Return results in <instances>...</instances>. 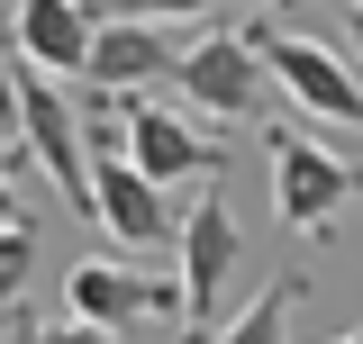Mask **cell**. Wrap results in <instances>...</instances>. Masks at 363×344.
<instances>
[{
    "label": "cell",
    "mask_w": 363,
    "mask_h": 344,
    "mask_svg": "<svg viewBox=\"0 0 363 344\" xmlns=\"http://www.w3.org/2000/svg\"><path fill=\"white\" fill-rule=\"evenodd\" d=\"M264 154H272V217L291 236H336V217L363 200V172L300 127H264Z\"/></svg>",
    "instance_id": "3"
},
{
    "label": "cell",
    "mask_w": 363,
    "mask_h": 344,
    "mask_svg": "<svg viewBox=\"0 0 363 344\" xmlns=\"http://www.w3.org/2000/svg\"><path fill=\"white\" fill-rule=\"evenodd\" d=\"M300 299H309V272H272L264 290L236 308L218 336H200V344H291V317H300Z\"/></svg>",
    "instance_id": "11"
},
{
    "label": "cell",
    "mask_w": 363,
    "mask_h": 344,
    "mask_svg": "<svg viewBox=\"0 0 363 344\" xmlns=\"http://www.w3.org/2000/svg\"><path fill=\"white\" fill-rule=\"evenodd\" d=\"M28 281H37V227H0V317L28 299Z\"/></svg>",
    "instance_id": "12"
},
{
    "label": "cell",
    "mask_w": 363,
    "mask_h": 344,
    "mask_svg": "<svg viewBox=\"0 0 363 344\" xmlns=\"http://www.w3.org/2000/svg\"><path fill=\"white\" fill-rule=\"evenodd\" d=\"M128 164L145 172L155 190H182V181H218L227 145L200 127V118H182V109H164V100L136 91V100H128Z\"/></svg>",
    "instance_id": "5"
},
{
    "label": "cell",
    "mask_w": 363,
    "mask_h": 344,
    "mask_svg": "<svg viewBox=\"0 0 363 344\" xmlns=\"http://www.w3.org/2000/svg\"><path fill=\"white\" fill-rule=\"evenodd\" d=\"M18 154L91 217V145H82V109L73 82H18Z\"/></svg>",
    "instance_id": "4"
},
{
    "label": "cell",
    "mask_w": 363,
    "mask_h": 344,
    "mask_svg": "<svg viewBox=\"0 0 363 344\" xmlns=\"http://www.w3.org/2000/svg\"><path fill=\"white\" fill-rule=\"evenodd\" d=\"M173 82L182 100H191V118H218V127H272V73H264V55L245 45V28H209V37H191L182 45V64H173Z\"/></svg>",
    "instance_id": "2"
},
{
    "label": "cell",
    "mask_w": 363,
    "mask_h": 344,
    "mask_svg": "<svg viewBox=\"0 0 363 344\" xmlns=\"http://www.w3.org/2000/svg\"><path fill=\"white\" fill-rule=\"evenodd\" d=\"M18 344H118V336H100V326H73V317H45V326H28Z\"/></svg>",
    "instance_id": "14"
},
{
    "label": "cell",
    "mask_w": 363,
    "mask_h": 344,
    "mask_svg": "<svg viewBox=\"0 0 363 344\" xmlns=\"http://www.w3.org/2000/svg\"><path fill=\"white\" fill-rule=\"evenodd\" d=\"M91 227H109L118 245H173L182 217H173V190H155L145 172L118 154H91Z\"/></svg>",
    "instance_id": "8"
},
{
    "label": "cell",
    "mask_w": 363,
    "mask_h": 344,
    "mask_svg": "<svg viewBox=\"0 0 363 344\" xmlns=\"http://www.w3.org/2000/svg\"><path fill=\"white\" fill-rule=\"evenodd\" d=\"M91 9H100V0H91Z\"/></svg>",
    "instance_id": "20"
},
{
    "label": "cell",
    "mask_w": 363,
    "mask_h": 344,
    "mask_svg": "<svg viewBox=\"0 0 363 344\" xmlns=\"http://www.w3.org/2000/svg\"><path fill=\"white\" fill-rule=\"evenodd\" d=\"M0 227H28V209H18V181L0 172Z\"/></svg>",
    "instance_id": "16"
},
{
    "label": "cell",
    "mask_w": 363,
    "mask_h": 344,
    "mask_svg": "<svg viewBox=\"0 0 363 344\" xmlns=\"http://www.w3.org/2000/svg\"><path fill=\"white\" fill-rule=\"evenodd\" d=\"M18 82H28V64L0 55V136H18Z\"/></svg>",
    "instance_id": "15"
},
{
    "label": "cell",
    "mask_w": 363,
    "mask_h": 344,
    "mask_svg": "<svg viewBox=\"0 0 363 344\" xmlns=\"http://www.w3.org/2000/svg\"><path fill=\"white\" fill-rule=\"evenodd\" d=\"M327 344H363V326H345V336H327Z\"/></svg>",
    "instance_id": "18"
},
{
    "label": "cell",
    "mask_w": 363,
    "mask_h": 344,
    "mask_svg": "<svg viewBox=\"0 0 363 344\" xmlns=\"http://www.w3.org/2000/svg\"><path fill=\"white\" fill-rule=\"evenodd\" d=\"M345 9H363V0H345Z\"/></svg>",
    "instance_id": "19"
},
{
    "label": "cell",
    "mask_w": 363,
    "mask_h": 344,
    "mask_svg": "<svg viewBox=\"0 0 363 344\" xmlns=\"http://www.w3.org/2000/svg\"><path fill=\"white\" fill-rule=\"evenodd\" d=\"M173 64H182L173 28H155V18H100L91 64H82V91H118V100H136L145 82H173Z\"/></svg>",
    "instance_id": "10"
},
{
    "label": "cell",
    "mask_w": 363,
    "mask_h": 344,
    "mask_svg": "<svg viewBox=\"0 0 363 344\" xmlns=\"http://www.w3.org/2000/svg\"><path fill=\"white\" fill-rule=\"evenodd\" d=\"M182 344H200V336H218V290L236 281V217H227V200H200V209L182 217Z\"/></svg>",
    "instance_id": "6"
},
{
    "label": "cell",
    "mask_w": 363,
    "mask_h": 344,
    "mask_svg": "<svg viewBox=\"0 0 363 344\" xmlns=\"http://www.w3.org/2000/svg\"><path fill=\"white\" fill-rule=\"evenodd\" d=\"M218 0H100L91 18H155V28H182V18H209Z\"/></svg>",
    "instance_id": "13"
},
{
    "label": "cell",
    "mask_w": 363,
    "mask_h": 344,
    "mask_svg": "<svg viewBox=\"0 0 363 344\" xmlns=\"http://www.w3.org/2000/svg\"><path fill=\"white\" fill-rule=\"evenodd\" d=\"M245 45L264 55L272 91H281L291 109H309V118H327V127H354L363 136V73L336 55V45L300 37V28H281V18H245Z\"/></svg>",
    "instance_id": "1"
},
{
    "label": "cell",
    "mask_w": 363,
    "mask_h": 344,
    "mask_svg": "<svg viewBox=\"0 0 363 344\" xmlns=\"http://www.w3.org/2000/svg\"><path fill=\"white\" fill-rule=\"evenodd\" d=\"M18 18H9V55L45 73V82H82L91 64V37H100V18H91V0H9Z\"/></svg>",
    "instance_id": "9"
},
{
    "label": "cell",
    "mask_w": 363,
    "mask_h": 344,
    "mask_svg": "<svg viewBox=\"0 0 363 344\" xmlns=\"http://www.w3.org/2000/svg\"><path fill=\"white\" fill-rule=\"evenodd\" d=\"M64 317L128 344L145 317H182V290L173 281H145L128 263H73V272H64Z\"/></svg>",
    "instance_id": "7"
},
{
    "label": "cell",
    "mask_w": 363,
    "mask_h": 344,
    "mask_svg": "<svg viewBox=\"0 0 363 344\" xmlns=\"http://www.w3.org/2000/svg\"><path fill=\"white\" fill-rule=\"evenodd\" d=\"M345 37H354V55H363V9H345Z\"/></svg>",
    "instance_id": "17"
}]
</instances>
